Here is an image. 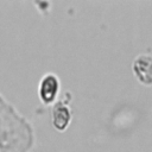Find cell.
<instances>
[{
	"instance_id": "obj_1",
	"label": "cell",
	"mask_w": 152,
	"mask_h": 152,
	"mask_svg": "<svg viewBox=\"0 0 152 152\" xmlns=\"http://www.w3.org/2000/svg\"><path fill=\"white\" fill-rule=\"evenodd\" d=\"M34 145L31 121L0 91V152H32Z\"/></svg>"
},
{
	"instance_id": "obj_2",
	"label": "cell",
	"mask_w": 152,
	"mask_h": 152,
	"mask_svg": "<svg viewBox=\"0 0 152 152\" xmlns=\"http://www.w3.org/2000/svg\"><path fill=\"white\" fill-rule=\"evenodd\" d=\"M70 94L65 93L62 99H58L51 107V125L58 131H65L72 120V110L70 107Z\"/></svg>"
},
{
	"instance_id": "obj_3",
	"label": "cell",
	"mask_w": 152,
	"mask_h": 152,
	"mask_svg": "<svg viewBox=\"0 0 152 152\" xmlns=\"http://www.w3.org/2000/svg\"><path fill=\"white\" fill-rule=\"evenodd\" d=\"M38 97L42 103L52 106L59 96L61 93V80L53 72L44 74L38 83Z\"/></svg>"
}]
</instances>
